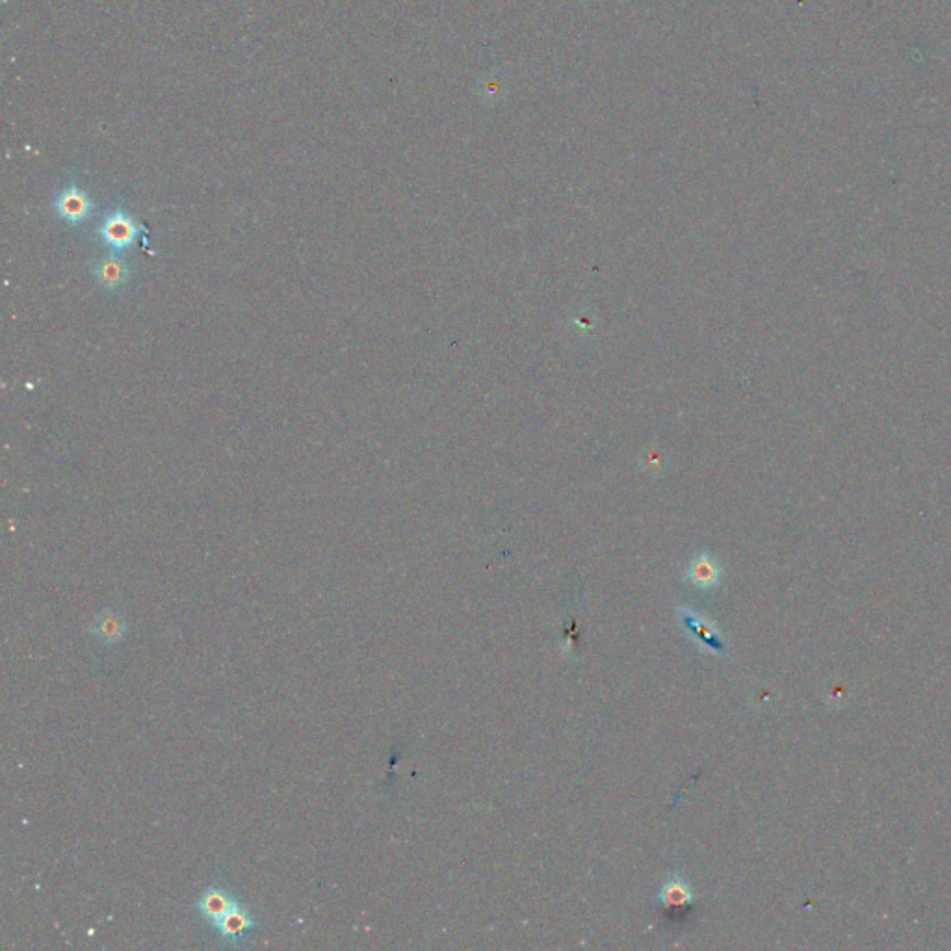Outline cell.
Returning a JSON list of instances; mask_svg holds the SVG:
<instances>
[{
  "label": "cell",
  "instance_id": "3957f363",
  "mask_svg": "<svg viewBox=\"0 0 951 951\" xmlns=\"http://www.w3.org/2000/svg\"><path fill=\"white\" fill-rule=\"evenodd\" d=\"M259 927V918L253 907L244 903L242 899L236 903L231 911L223 916L218 924L212 927L214 935L220 940V946L227 948H244L249 938L253 937L255 929Z\"/></svg>",
  "mask_w": 951,
  "mask_h": 951
},
{
  "label": "cell",
  "instance_id": "277c9868",
  "mask_svg": "<svg viewBox=\"0 0 951 951\" xmlns=\"http://www.w3.org/2000/svg\"><path fill=\"white\" fill-rule=\"evenodd\" d=\"M238 901L240 898L231 888H227L222 883H210L201 890L194 909L197 916L201 918V922L212 929L227 912L235 907Z\"/></svg>",
  "mask_w": 951,
  "mask_h": 951
},
{
  "label": "cell",
  "instance_id": "7a4b0ae2",
  "mask_svg": "<svg viewBox=\"0 0 951 951\" xmlns=\"http://www.w3.org/2000/svg\"><path fill=\"white\" fill-rule=\"evenodd\" d=\"M51 209L60 222L66 223L71 229L80 231L93 222L97 203L92 194L79 181L73 179L54 194Z\"/></svg>",
  "mask_w": 951,
  "mask_h": 951
},
{
  "label": "cell",
  "instance_id": "6da1fadb",
  "mask_svg": "<svg viewBox=\"0 0 951 951\" xmlns=\"http://www.w3.org/2000/svg\"><path fill=\"white\" fill-rule=\"evenodd\" d=\"M145 233L147 227L138 222L136 216L123 203H114L106 210L93 231L99 244L116 255H125L136 248Z\"/></svg>",
  "mask_w": 951,
  "mask_h": 951
},
{
  "label": "cell",
  "instance_id": "52a82bcc",
  "mask_svg": "<svg viewBox=\"0 0 951 951\" xmlns=\"http://www.w3.org/2000/svg\"><path fill=\"white\" fill-rule=\"evenodd\" d=\"M678 619L682 626L690 632V636L703 647L704 651L714 652L716 656H721L727 652V645L717 632L716 626L708 623L699 613L688 610V608H677Z\"/></svg>",
  "mask_w": 951,
  "mask_h": 951
},
{
  "label": "cell",
  "instance_id": "5b68a950",
  "mask_svg": "<svg viewBox=\"0 0 951 951\" xmlns=\"http://www.w3.org/2000/svg\"><path fill=\"white\" fill-rule=\"evenodd\" d=\"M90 270L97 285L112 294H119L131 283V262L127 261L123 255L108 253L106 257H99L90 264Z\"/></svg>",
  "mask_w": 951,
  "mask_h": 951
},
{
  "label": "cell",
  "instance_id": "ba28073f",
  "mask_svg": "<svg viewBox=\"0 0 951 951\" xmlns=\"http://www.w3.org/2000/svg\"><path fill=\"white\" fill-rule=\"evenodd\" d=\"M90 634L103 647H114L127 638L129 623L125 615L116 608H105L97 613L90 623Z\"/></svg>",
  "mask_w": 951,
  "mask_h": 951
},
{
  "label": "cell",
  "instance_id": "8992f818",
  "mask_svg": "<svg viewBox=\"0 0 951 951\" xmlns=\"http://www.w3.org/2000/svg\"><path fill=\"white\" fill-rule=\"evenodd\" d=\"M682 580L695 589L710 591L721 582V565L714 554H710L708 550H701L691 556L682 574Z\"/></svg>",
  "mask_w": 951,
  "mask_h": 951
},
{
  "label": "cell",
  "instance_id": "9c48e42d",
  "mask_svg": "<svg viewBox=\"0 0 951 951\" xmlns=\"http://www.w3.org/2000/svg\"><path fill=\"white\" fill-rule=\"evenodd\" d=\"M656 901L667 911H686L695 903V894L682 877L673 875L665 881L662 890L656 896Z\"/></svg>",
  "mask_w": 951,
  "mask_h": 951
}]
</instances>
